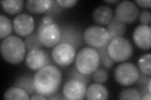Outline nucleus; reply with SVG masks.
Here are the masks:
<instances>
[{"label":"nucleus","instance_id":"nucleus-12","mask_svg":"<svg viewBox=\"0 0 151 100\" xmlns=\"http://www.w3.org/2000/svg\"><path fill=\"white\" fill-rule=\"evenodd\" d=\"M61 38L59 43H65L73 46L76 50L83 45V35L81 30L74 25H65L60 27Z\"/></svg>","mask_w":151,"mask_h":100},{"label":"nucleus","instance_id":"nucleus-14","mask_svg":"<svg viewBox=\"0 0 151 100\" xmlns=\"http://www.w3.org/2000/svg\"><path fill=\"white\" fill-rule=\"evenodd\" d=\"M135 44L142 50H149L151 47V28L148 25H139L133 33Z\"/></svg>","mask_w":151,"mask_h":100},{"label":"nucleus","instance_id":"nucleus-22","mask_svg":"<svg viewBox=\"0 0 151 100\" xmlns=\"http://www.w3.org/2000/svg\"><path fill=\"white\" fill-rule=\"evenodd\" d=\"M13 24L10 19L6 16L0 15V38L3 40L12 33Z\"/></svg>","mask_w":151,"mask_h":100},{"label":"nucleus","instance_id":"nucleus-31","mask_svg":"<svg viewBox=\"0 0 151 100\" xmlns=\"http://www.w3.org/2000/svg\"><path fill=\"white\" fill-rule=\"evenodd\" d=\"M150 76L146 75L142 73H139V78L137 80V83H138L139 85L142 86V87H147V83L149 81L150 79Z\"/></svg>","mask_w":151,"mask_h":100},{"label":"nucleus","instance_id":"nucleus-7","mask_svg":"<svg viewBox=\"0 0 151 100\" xmlns=\"http://www.w3.org/2000/svg\"><path fill=\"white\" fill-rule=\"evenodd\" d=\"M114 75L118 83L124 87H129L137 82L139 71L134 64L125 62L117 66L115 70Z\"/></svg>","mask_w":151,"mask_h":100},{"label":"nucleus","instance_id":"nucleus-18","mask_svg":"<svg viewBox=\"0 0 151 100\" xmlns=\"http://www.w3.org/2000/svg\"><path fill=\"white\" fill-rule=\"evenodd\" d=\"M126 25L119 21L115 17H113V20L108 24L106 30L110 35V40L115 38L116 37L122 36L126 31Z\"/></svg>","mask_w":151,"mask_h":100},{"label":"nucleus","instance_id":"nucleus-28","mask_svg":"<svg viewBox=\"0 0 151 100\" xmlns=\"http://www.w3.org/2000/svg\"><path fill=\"white\" fill-rule=\"evenodd\" d=\"M108 78L107 71L101 68H98L93 73V79L96 82L99 83H103L106 82Z\"/></svg>","mask_w":151,"mask_h":100},{"label":"nucleus","instance_id":"nucleus-13","mask_svg":"<svg viewBox=\"0 0 151 100\" xmlns=\"http://www.w3.org/2000/svg\"><path fill=\"white\" fill-rule=\"evenodd\" d=\"M86 85L80 81L69 79L63 87V96L66 99H84L86 96Z\"/></svg>","mask_w":151,"mask_h":100},{"label":"nucleus","instance_id":"nucleus-23","mask_svg":"<svg viewBox=\"0 0 151 100\" xmlns=\"http://www.w3.org/2000/svg\"><path fill=\"white\" fill-rule=\"evenodd\" d=\"M107 47L108 44L96 50L98 51L99 55H100V65H101L103 68L109 69L113 66L115 61H113L111 57L108 55Z\"/></svg>","mask_w":151,"mask_h":100},{"label":"nucleus","instance_id":"nucleus-1","mask_svg":"<svg viewBox=\"0 0 151 100\" xmlns=\"http://www.w3.org/2000/svg\"><path fill=\"white\" fill-rule=\"evenodd\" d=\"M62 73L57 66H44L34 76V86L37 93L48 98L58 91L62 83Z\"/></svg>","mask_w":151,"mask_h":100},{"label":"nucleus","instance_id":"nucleus-11","mask_svg":"<svg viewBox=\"0 0 151 100\" xmlns=\"http://www.w3.org/2000/svg\"><path fill=\"white\" fill-rule=\"evenodd\" d=\"M13 28L18 36L27 37L34 32L35 28L34 19L28 14H20L13 19Z\"/></svg>","mask_w":151,"mask_h":100},{"label":"nucleus","instance_id":"nucleus-5","mask_svg":"<svg viewBox=\"0 0 151 100\" xmlns=\"http://www.w3.org/2000/svg\"><path fill=\"white\" fill-rule=\"evenodd\" d=\"M37 33L41 44L47 48L54 47L59 43L60 41V27L54 22L44 23L41 21Z\"/></svg>","mask_w":151,"mask_h":100},{"label":"nucleus","instance_id":"nucleus-15","mask_svg":"<svg viewBox=\"0 0 151 100\" xmlns=\"http://www.w3.org/2000/svg\"><path fill=\"white\" fill-rule=\"evenodd\" d=\"M94 22L100 25H108L113 18V13L111 7L101 5L94 9L93 13Z\"/></svg>","mask_w":151,"mask_h":100},{"label":"nucleus","instance_id":"nucleus-27","mask_svg":"<svg viewBox=\"0 0 151 100\" xmlns=\"http://www.w3.org/2000/svg\"><path fill=\"white\" fill-rule=\"evenodd\" d=\"M141 94L137 89L135 88H127L125 89L120 93L119 95V99H135L140 100Z\"/></svg>","mask_w":151,"mask_h":100},{"label":"nucleus","instance_id":"nucleus-6","mask_svg":"<svg viewBox=\"0 0 151 100\" xmlns=\"http://www.w3.org/2000/svg\"><path fill=\"white\" fill-rule=\"evenodd\" d=\"M85 43L94 49L105 46L110 42V35L106 28L99 26H89L83 33Z\"/></svg>","mask_w":151,"mask_h":100},{"label":"nucleus","instance_id":"nucleus-30","mask_svg":"<svg viewBox=\"0 0 151 100\" xmlns=\"http://www.w3.org/2000/svg\"><path fill=\"white\" fill-rule=\"evenodd\" d=\"M63 10V8L59 6V4L58 3L57 1H53L52 0V6L48 10L45 12V14L47 16L58 15V14L60 13Z\"/></svg>","mask_w":151,"mask_h":100},{"label":"nucleus","instance_id":"nucleus-17","mask_svg":"<svg viewBox=\"0 0 151 100\" xmlns=\"http://www.w3.org/2000/svg\"><path fill=\"white\" fill-rule=\"evenodd\" d=\"M52 0H28L26 8L28 11L34 14L45 13L50 8Z\"/></svg>","mask_w":151,"mask_h":100},{"label":"nucleus","instance_id":"nucleus-21","mask_svg":"<svg viewBox=\"0 0 151 100\" xmlns=\"http://www.w3.org/2000/svg\"><path fill=\"white\" fill-rule=\"evenodd\" d=\"M4 99H30L29 94L24 89L18 87L9 88L4 94Z\"/></svg>","mask_w":151,"mask_h":100},{"label":"nucleus","instance_id":"nucleus-26","mask_svg":"<svg viewBox=\"0 0 151 100\" xmlns=\"http://www.w3.org/2000/svg\"><path fill=\"white\" fill-rule=\"evenodd\" d=\"M24 43L26 48L29 51L40 49L42 46L37 33H34L28 36L24 40Z\"/></svg>","mask_w":151,"mask_h":100},{"label":"nucleus","instance_id":"nucleus-24","mask_svg":"<svg viewBox=\"0 0 151 100\" xmlns=\"http://www.w3.org/2000/svg\"><path fill=\"white\" fill-rule=\"evenodd\" d=\"M91 78V74H84L81 73L76 69V66H73V67L70 69V71L68 74V78L67 81L69 79H75L80 81V82H83L84 84L86 86L90 82Z\"/></svg>","mask_w":151,"mask_h":100},{"label":"nucleus","instance_id":"nucleus-34","mask_svg":"<svg viewBox=\"0 0 151 100\" xmlns=\"http://www.w3.org/2000/svg\"><path fill=\"white\" fill-rule=\"evenodd\" d=\"M31 99H46L47 98L42 96L41 94H34L33 96L30 98Z\"/></svg>","mask_w":151,"mask_h":100},{"label":"nucleus","instance_id":"nucleus-32","mask_svg":"<svg viewBox=\"0 0 151 100\" xmlns=\"http://www.w3.org/2000/svg\"><path fill=\"white\" fill-rule=\"evenodd\" d=\"M57 2L60 7L69 8L76 5L78 3V0H57Z\"/></svg>","mask_w":151,"mask_h":100},{"label":"nucleus","instance_id":"nucleus-29","mask_svg":"<svg viewBox=\"0 0 151 100\" xmlns=\"http://www.w3.org/2000/svg\"><path fill=\"white\" fill-rule=\"evenodd\" d=\"M139 21L142 25L149 26L151 23V14L149 11L143 10L139 13Z\"/></svg>","mask_w":151,"mask_h":100},{"label":"nucleus","instance_id":"nucleus-35","mask_svg":"<svg viewBox=\"0 0 151 100\" xmlns=\"http://www.w3.org/2000/svg\"><path fill=\"white\" fill-rule=\"evenodd\" d=\"M150 99H151V96H150V93L144 94L141 96V99L142 100H150Z\"/></svg>","mask_w":151,"mask_h":100},{"label":"nucleus","instance_id":"nucleus-16","mask_svg":"<svg viewBox=\"0 0 151 100\" xmlns=\"http://www.w3.org/2000/svg\"><path fill=\"white\" fill-rule=\"evenodd\" d=\"M107 88L101 83H96L89 85L86 89V97L87 99H107L108 98Z\"/></svg>","mask_w":151,"mask_h":100},{"label":"nucleus","instance_id":"nucleus-36","mask_svg":"<svg viewBox=\"0 0 151 100\" xmlns=\"http://www.w3.org/2000/svg\"><path fill=\"white\" fill-rule=\"evenodd\" d=\"M105 2L111 4H116L118 2H119V0H105Z\"/></svg>","mask_w":151,"mask_h":100},{"label":"nucleus","instance_id":"nucleus-19","mask_svg":"<svg viewBox=\"0 0 151 100\" xmlns=\"http://www.w3.org/2000/svg\"><path fill=\"white\" fill-rule=\"evenodd\" d=\"M14 86L24 89L29 95L33 96L36 93L34 86V77L30 74H23L19 77L16 79Z\"/></svg>","mask_w":151,"mask_h":100},{"label":"nucleus","instance_id":"nucleus-8","mask_svg":"<svg viewBox=\"0 0 151 100\" xmlns=\"http://www.w3.org/2000/svg\"><path fill=\"white\" fill-rule=\"evenodd\" d=\"M76 50L71 45L59 43L52 50V58L54 63L61 67H65L72 64L74 60Z\"/></svg>","mask_w":151,"mask_h":100},{"label":"nucleus","instance_id":"nucleus-33","mask_svg":"<svg viewBox=\"0 0 151 100\" xmlns=\"http://www.w3.org/2000/svg\"><path fill=\"white\" fill-rule=\"evenodd\" d=\"M135 2L144 8H149L151 6L150 0H135Z\"/></svg>","mask_w":151,"mask_h":100},{"label":"nucleus","instance_id":"nucleus-4","mask_svg":"<svg viewBox=\"0 0 151 100\" xmlns=\"http://www.w3.org/2000/svg\"><path fill=\"white\" fill-rule=\"evenodd\" d=\"M108 53L113 61L121 63L130 59L133 55V46L130 41L123 36L110 41L107 47Z\"/></svg>","mask_w":151,"mask_h":100},{"label":"nucleus","instance_id":"nucleus-9","mask_svg":"<svg viewBox=\"0 0 151 100\" xmlns=\"http://www.w3.org/2000/svg\"><path fill=\"white\" fill-rule=\"evenodd\" d=\"M139 11L134 2L122 1L117 4L115 8V18L124 24L135 22L139 17Z\"/></svg>","mask_w":151,"mask_h":100},{"label":"nucleus","instance_id":"nucleus-25","mask_svg":"<svg viewBox=\"0 0 151 100\" xmlns=\"http://www.w3.org/2000/svg\"><path fill=\"white\" fill-rule=\"evenodd\" d=\"M151 55L147 53L142 56L138 61V66L141 73L146 75L151 74Z\"/></svg>","mask_w":151,"mask_h":100},{"label":"nucleus","instance_id":"nucleus-20","mask_svg":"<svg viewBox=\"0 0 151 100\" xmlns=\"http://www.w3.org/2000/svg\"><path fill=\"white\" fill-rule=\"evenodd\" d=\"M1 6L4 12L9 15H15L22 11L24 1L23 0H3Z\"/></svg>","mask_w":151,"mask_h":100},{"label":"nucleus","instance_id":"nucleus-2","mask_svg":"<svg viewBox=\"0 0 151 100\" xmlns=\"http://www.w3.org/2000/svg\"><path fill=\"white\" fill-rule=\"evenodd\" d=\"M26 47L25 43L15 35L4 38L1 43V53L3 59L9 63H20L25 58Z\"/></svg>","mask_w":151,"mask_h":100},{"label":"nucleus","instance_id":"nucleus-3","mask_svg":"<svg viewBox=\"0 0 151 100\" xmlns=\"http://www.w3.org/2000/svg\"><path fill=\"white\" fill-rule=\"evenodd\" d=\"M100 66V55L98 51L91 47H85L79 50L76 57L75 66L84 74H91Z\"/></svg>","mask_w":151,"mask_h":100},{"label":"nucleus","instance_id":"nucleus-10","mask_svg":"<svg viewBox=\"0 0 151 100\" xmlns=\"http://www.w3.org/2000/svg\"><path fill=\"white\" fill-rule=\"evenodd\" d=\"M52 63L49 54L41 49L30 50L25 57V65L33 70L38 71Z\"/></svg>","mask_w":151,"mask_h":100},{"label":"nucleus","instance_id":"nucleus-37","mask_svg":"<svg viewBox=\"0 0 151 100\" xmlns=\"http://www.w3.org/2000/svg\"><path fill=\"white\" fill-rule=\"evenodd\" d=\"M147 88L149 90V92L151 94V79L149 81V82L147 83Z\"/></svg>","mask_w":151,"mask_h":100}]
</instances>
